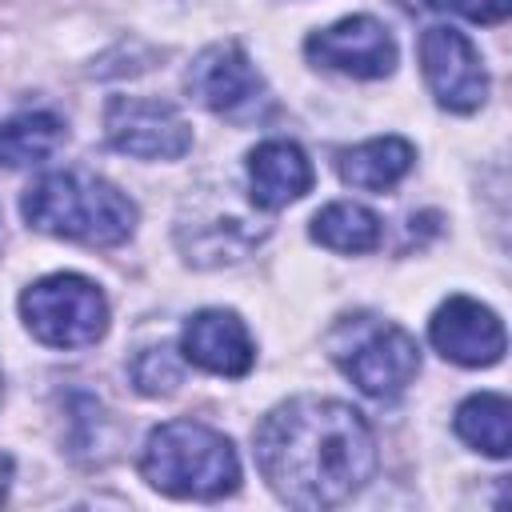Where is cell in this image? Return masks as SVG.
Returning <instances> with one entry per match:
<instances>
[{"instance_id":"obj_1","label":"cell","mask_w":512,"mask_h":512,"mask_svg":"<svg viewBox=\"0 0 512 512\" xmlns=\"http://www.w3.org/2000/svg\"><path fill=\"white\" fill-rule=\"evenodd\" d=\"M256 468L268 488L304 512L344 504L376 472V436L368 420L328 396H292L276 404L256 436Z\"/></svg>"},{"instance_id":"obj_2","label":"cell","mask_w":512,"mask_h":512,"mask_svg":"<svg viewBox=\"0 0 512 512\" xmlns=\"http://www.w3.org/2000/svg\"><path fill=\"white\" fill-rule=\"evenodd\" d=\"M20 212L36 232L92 244V248L124 244L136 232V204L104 176H92L80 168L44 172L24 192Z\"/></svg>"},{"instance_id":"obj_3","label":"cell","mask_w":512,"mask_h":512,"mask_svg":"<svg viewBox=\"0 0 512 512\" xmlns=\"http://www.w3.org/2000/svg\"><path fill=\"white\" fill-rule=\"evenodd\" d=\"M144 480L176 500H220L240 484V460L224 432L200 420H168L148 432L140 452Z\"/></svg>"},{"instance_id":"obj_4","label":"cell","mask_w":512,"mask_h":512,"mask_svg":"<svg viewBox=\"0 0 512 512\" xmlns=\"http://www.w3.org/2000/svg\"><path fill=\"white\" fill-rule=\"evenodd\" d=\"M328 348H332V360L344 368V376L364 396H376V400L400 396L420 372L416 340L392 320L344 316L328 336Z\"/></svg>"},{"instance_id":"obj_5","label":"cell","mask_w":512,"mask_h":512,"mask_svg":"<svg viewBox=\"0 0 512 512\" xmlns=\"http://www.w3.org/2000/svg\"><path fill=\"white\" fill-rule=\"evenodd\" d=\"M24 328L48 348H88L108 332L104 292L76 272H52L20 296Z\"/></svg>"},{"instance_id":"obj_6","label":"cell","mask_w":512,"mask_h":512,"mask_svg":"<svg viewBox=\"0 0 512 512\" xmlns=\"http://www.w3.org/2000/svg\"><path fill=\"white\" fill-rule=\"evenodd\" d=\"M104 132L116 152L136 160H180L192 148V128L168 100L112 96L104 108Z\"/></svg>"},{"instance_id":"obj_7","label":"cell","mask_w":512,"mask_h":512,"mask_svg":"<svg viewBox=\"0 0 512 512\" xmlns=\"http://www.w3.org/2000/svg\"><path fill=\"white\" fill-rule=\"evenodd\" d=\"M304 52L312 64L356 76V80H380L396 68V40L376 16H344L304 40Z\"/></svg>"},{"instance_id":"obj_8","label":"cell","mask_w":512,"mask_h":512,"mask_svg":"<svg viewBox=\"0 0 512 512\" xmlns=\"http://www.w3.org/2000/svg\"><path fill=\"white\" fill-rule=\"evenodd\" d=\"M420 64L424 80L440 108L448 112H476L488 96V72L472 40L456 28H428L420 36Z\"/></svg>"},{"instance_id":"obj_9","label":"cell","mask_w":512,"mask_h":512,"mask_svg":"<svg viewBox=\"0 0 512 512\" xmlns=\"http://www.w3.org/2000/svg\"><path fill=\"white\" fill-rule=\"evenodd\" d=\"M428 336H432V344H436V352L444 360L464 364V368H488L508 348L500 316L488 304L472 300V296H448L432 312Z\"/></svg>"},{"instance_id":"obj_10","label":"cell","mask_w":512,"mask_h":512,"mask_svg":"<svg viewBox=\"0 0 512 512\" xmlns=\"http://www.w3.org/2000/svg\"><path fill=\"white\" fill-rule=\"evenodd\" d=\"M188 92L220 116H244L264 100V80L248 52L232 40L204 48L188 68Z\"/></svg>"},{"instance_id":"obj_11","label":"cell","mask_w":512,"mask_h":512,"mask_svg":"<svg viewBox=\"0 0 512 512\" xmlns=\"http://www.w3.org/2000/svg\"><path fill=\"white\" fill-rule=\"evenodd\" d=\"M180 356L212 376H244L256 360V344L244 320L228 308H204L188 316L180 332Z\"/></svg>"},{"instance_id":"obj_12","label":"cell","mask_w":512,"mask_h":512,"mask_svg":"<svg viewBox=\"0 0 512 512\" xmlns=\"http://www.w3.org/2000/svg\"><path fill=\"white\" fill-rule=\"evenodd\" d=\"M312 188V160L292 140H264L248 152V192L252 204L276 212Z\"/></svg>"},{"instance_id":"obj_13","label":"cell","mask_w":512,"mask_h":512,"mask_svg":"<svg viewBox=\"0 0 512 512\" xmlns=\"http://www.w3.org/2000/svg\"><path fill=\"white\" fill-rule=\"evenodd\" d=\"M412 160H416V148L400 136H376V140H364L348 152H340L336 168H340V180L352 184V188H364V192H384L392 184H400L408 172H412Z\"/></svg>"},{"instance_id":"obj_14","label":"cell","mask_w":512,"mask_h":512,"mask_svg":"<svg viewBox=\"0 0 512 512\" xmlns=\"http://www.w3.org/2000/svg\"><path fill=\"white\" fill-rule=\"evenodd\" d=\"M456 436L476 452L504 460L512 452V404L500 392H476L456 408Z\"/></svg>"},{"instance_id":"obj_15","label":"cell","mask_w":512,"mask_h":512,"mask_svg":"<svg viewBox=\"0 0 512 512\" xmlns=\"http://www.w3.org/2000/svg\"><path fill=\"white\" fill-rule=\"evenodd\" d=\"M64 144V120L52 112H20L0 120V168H28Z\"/></svg>"},{"instance_id":"obj_16","label":"cell","mask_w":512,"mask_h":512,"mask_svg":"<svg viewBox=\"0 0 512 512\" xmlns=\"http://www.w3.org/2000/svg\"><path fill=\"white\" fill-rule=\"evenodd\" d=\"M312 240L332 248V252H348V256L372 252L380 244V216L364 204H352V200L324 204L312 216Z\"/></svg>"},{"instance_id":"obj_17","label":"cell","mask_w":512,"mask_h":512,"mask_svg":"<svg viewBox=\"0 0 512 512\" xmlns=\"http://www.w3.org/2000/svg\"><path fill=\"white\" fill-rule=\"evenodd\" d=\"M180 376H184V364H180V356L172 352V348H144L136 360H132V384H136V392H144V396H168V392H176V384H180Z\"/></svg>"},{"instance_id":"obj_18","label":"cell","mask_w":512,"mask_h":512,"mask_svg":"<svg viewBox=\"0 0 512 512\" xmlns=\"http://www.w3.org/2000/svg\"><path fill=\"white\" fill-rule=\"evenodd\" d=\"M428 8L464 16V20H476V24H500V20H508L512 0H428Z\"/></svg>"},{"instance_id":"obj_19","label":"cell","mask_w":512,"mask_h":512,"mask_svg":"<svg viewBox=\"0 0 512 512\" xmlns=\"http://www.w3.org/2000/svg\"><path fill=\"white\" fill-rule=\"evenodd\" d=\"M8 480H12V460L0 452V504H4V496H8Z\"/></svg>"}]
</instances>
